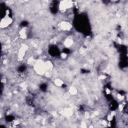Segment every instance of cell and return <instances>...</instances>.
Listing matches in <instances>:
<instances>
[{
	"label": "cell",
	"mask_w": 128,
	"mask_h": 128,
	"mask_svg": "<svg viewBox=\"0 0 128 128\" xmlns=\"http://www.w3.org/2000/svg\"><path fill=\"white\" fill-rule=\"evenodd\" d=\"M54 84H55L57 87H61V86L64 84V82L62 81L61 79H59V78H56V79L54 80Z\"/></svg>",
	"instance_id": "obj_7"
},
{
	"label": "cell",
	"mask_w": 128,
	"mask_h": 128,
	"mask_svg": "<svg viewBox=\"0 0 128 128\" xmlns=\"http://www.w3.org/2000/svg\"><path fill=\"white\" fill-rule=\"evenodd\" d=\"M77 93H78V91H77V89H76L75 87H73V86H72V87H70V88H69V94H70V95L74 96V95H76Z\"/></svg>",
	"instance_id": "obj_9"
},
{
	"label": "cell",
	"mask_w": 128,
	"mask_h": 128,
	"mask_svg": "<svg viewBox=\"0 0 128 128\" xmlns=\"http://www.w3.org/2000/svg\"><path fill=\"white\" fill-rule=\"evenodd\" d=\"M19 37L21 39H26L27 38V32H26V29L25 28H22L19 32Z\"/></svg>",
	"instance_id": "obj_6"
},
{
	"label": "cell",
	"mask_w": 128,
	"mask_h": 128,
	"mask_svg": "<svg viewBox=\"0 0 128 128\" xmlns=\"http://www.w3.org/2000/svg\"><path fill=\"white\" fill-rule=\"evenodd\" d=\"M72 113H73V112H72L71 109L66 108V109H64V110H63V115H65V116H71Z\"/></svg>",
	"instance_id": "obj_8"
},
{
	"label": "cell",
	"mask_w": 128,
	"mask_h": 128,
	"mask_svg": "<svg viewBox=\"0 0 128 128\" xmlns=\"http://www.w3.org/2000/svg\"><path fill=\"white\" fill-rule=\"evenodd\" d=\"M59 27L63 31H69L72 28V24L69 23V22H67V21H63V22H61L59 24Z\"/></svg>",
	"instance_id": "obj_4"
},
{
	"label": "cell",
	"mask_w": 128,
	"mask_h": 128,
	"mask_svg": "<svg viewBox=\"0 0 128 128\" xmlns=\"http://www.w3.org/2000/svg\"><path fill=\"white\" fill-rule=\"evenodd\" d=\"M73 7V2L72 0H61L59 2V5H58V8L60 11H66V10H69Z\"/></svg>",
	"instance_id": "obj_2"
},
{
	"label": "cell",
	"mask_w": 128,
	"mask_h": 128,
	"mask_svg": "<svg viewBox=\"0 0 128 128\" xmlns=\"http://www.w3.org/2000/svg\"><path fill=\"white\" fill-rule=\"evenodd\" d=\"M33 68L35 70V72L39 75H44L46 73V70H45V61L43 60H36L35 64L33 65Z\"/></svg>",
	"instance_id": "obj_1"
},
{
	"label": "cell",
	"mask_w": 128,
	"mask_h": 128,
	"mask_svg": "<svg viewBox=\"0 0 128 128\" xmlns=\"http://www.w3.org/2000/svg\"><path fill=\"white\" fill-rule=\"evenodd\" d=\"M73 43H74L73 39H72L71 37H68V38H66L65 40H64L63 45H64V47H66V48H70V47L73 45Z\"/></svg>",
	"instance_id": "obj_5"
},
{
	"label": "cell",
	"mask_w": 128,
	"mask_h": 128,
	"mask_svg": "<svg viewBox=\"0 0 128 128\" xmlns=\"http://www.w3.org/2000/svg\"><path fill=\"white\" fill-rule=\"evenodd\" d=\"M60 56H61V59H66L67 58V54L66 53H61Z\"/></svg>",
	"instance_id": "obj_10"
},
{
	"label": "cell",
	"mask_w": 128,
	"mask_h": 128,
	"mask_svg": "<svg viewBox=\"0 0 128 128\" xmlns=\"http://www.w3.org/2000/svg\"><path fill=\"white\" fill-rule=\"evenodd\" d=\"M13 22V19L10 17V16H3L2 19H1V22H0V27L2 29L4 28H7L8 26H10Z\"/></svg>",
	"instance_id": "obj_3"
}]
</instances>
